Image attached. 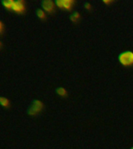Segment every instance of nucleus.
<instances>
[{"mask_svg": "<svg viewBox=\"0 0 133 149\" xmlns=\"http://www.w3.org/2000/svg\"><path fill=\"white\" fill-rule=\"evenodd\" d=\"M3 5L5 7L13 9L14 11L18 12V13H22L25 9V6L23 2H14V1H5L3 2Z\"/></svg>", "mask_w": 133, "mask_h": 149, "instance_id": "obj_1", "label": "nucleus"}, {"mask_svg": "<svg viewBox=\"0 0 133 149\" xmlns=\"http://www.w3.org/2000/svg\"><path fill=\"white\" fill-rule=\"evenodd\" d=\"M120 62L124 65H133V52L125 51L119 56Z\"/></svg>", "mask_w": 133, "mask_h": 149, "instance_id": "obj_2", "label": "nucleus"}, {"mask_svg": "<svg viewBox=\"0 0 133 149\" xmlns=\"http://www.w3.org/2000/svg\"><path fill=\"white\" fill-rule=\"evenodd\" d=\"M72 3H73L72 1H58V2H56V4L58 5V7L66 9H71Z\"/></svg>", "mask_w": 133, "mask_h": 149, "instance_id": "obj_3", "label": "nucleus"}, {"mask_svg": "<svg viewBox=\"0 0 133 149\" xmlns=\"http://www.w3.org/2000/svg\"><path fill=\"white\" fill-rule=\"evenodd\" d=\"M43 7L47 12L51 13L55 9V3L53 2H51V1H46V2H44V3H43Z\"/></svg>", "mask_w": 133, "mask_h": 149, "instance_id": "obj_4", "label": "nucleus"}, {"mask_svg": "<svg viewBox=\"0 0 133 149\" xmlns=\"http://www.w3.org/2000/svg\"><path fill=\"white\" fill-rule=\"evenodd\" d=\"M37 16L38 17L41 19H44L45 17V13H44V10H42V9H39L38 11H37Z\"/></svg>", "mask_w": 133, "mask_h": 149, "instance_id": "obj_5", "label": "nucleus"}, {"mask_svg": "<svg viewBox=\"0 0 133 149\" xmlns=\"http://www.w3.org/2000/svg\"><path fill=\"white\" fill-rule=\"evenodd\" d=\"M1 103L3 107H8L9 105V100L6 99V98H1Z\"/></svg>", "mask_w": 133, "mask_h": 149, "instance_id": "obj_6", "label": "nucleus"}, {"mask_svg": "<svg viewBox=\"0 0 133 149\" xmlns=\"http://www.w3.org/2000/svg\"><path fill=\"white\" fill-rule=\"evenodd\" d=\"M58 93H59L60 95H64V94H65V89H64V88H59V89H58Z\"/></svg>", "mask_w": 133, "mask_h": 149, "instance_id": "obj_7", "label": "nucleus"}, {"mask_svg": "<svg viewBox=\"0 0 133 149\" xmlns=\"http://www.w3.org/2000/svg\"><path fill=\"white\" fill-rule=\"evenodd\" d=\"M72 19H79V14L78 13L73 14L72 16Z\"/></svg>", "mask_w": 133, "mask_h": 149, "instance_id": "obj_8", "label": "nucleus"}, {"mask_svg": "<svg viewBox=\"0 0 133 149\" xmlns=\"http://www.w3.org/2000/svg\"><path fill=\"white\" fill-rule=\"evenodd\" d=\"M131 149H133V147H132V148H131Z\"/></svg>", "mask_w": 133, "mask_h": 149, "instance_id": "obj_9", "label": "nucleus"}]
</instances>
